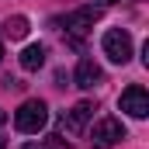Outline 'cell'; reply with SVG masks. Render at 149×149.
<instances>
[{"label":"cell","mask_w":149,"mask_h":149,"mask_svg":"<svg viewBox=\"0 0 149 149\" xmlns=\"http://www.w3.org/2000/svg\"><path fill=\"white\" fill-rule=\"evenodd\" d=\"M94 118V104L90 101H80L76 108H70V111L63 114V128L66 132H83V125Z\"/></svg>","instance_id":"cell-7"},{"label":"cell","mask_w":149,"mask_h":149,"mask_svg":"<svg viewBox=\"0 0 149 149\" xmlns=\"http://www.w3.org/2000/svg\"><path fill=\"white\" fill-rule=\"evenodd\" d=\"M104 3H114V0H104Z\"/></svg>","instance_id":"cell-13"},{"label":"cell","mask_w":149,"mask_h":149,"mask_svg":"<svg viewBox=\"0 0 149 149\" xmlns=\"http://www.w3.org/2000/svg\"><path fill=\"white\" fill-rule=\"evenodd\" d=\"M101 45H104V56L111 63H118V66H125L132 59V35L125 28H108L104 38H101Z\"/></svg>","instance_id":"cell-2"},{"label":"cell","mask_w":149,"mask_h":149,"mask_svg":"<svg viewBox=\"0 0 149 149\" xmlns=\"http://www.w3.org/2000/svg\"><path fill=\"white\" fill-rule=\"evenodd\" d=\"M118 108L128 114V118H146L149 114V94H146V87H139V83L125 87L121 97H118Z\"/></svg>","instance_id":"cell-5"},{"label":"cell","mask_w":149,"mask_h":149,"mask_svg":"<svg viewBox=\"0 0 149 149\" xmlns=\"http://www.w3.org/2000/svg\"><path fill=\"white\" fill-rule=\"evenodd\" d=\"M104 80V70L90 59V56H83L80 63H76V73H73V83L80 87V90H94L97 83Z\"/></svg>","instance_id":"cell-6"},{"label":"cell","mask_w":149,"mask_h":149,"mask_svg":"<svg viewBox=\"0 0 149 149\" xmlns=\"http://www.w3.org/2000/svg\"><path fill=\"white\" fill-rule=\"evenodd\" d=\"M0 149H7V139H3V135H0Z\"/></svg>","instance_id":"cell-10"},{"label":"cell","mask_w":149,"mask_h":149,"mask_svg":"<svg viewBox=\"0 0 149 149\" xmlns=\"http://www.w3.org/2000/svg\"><path fill=\"white\" fill-rule=\"evenodd\" d=\"M7 35H10V38H24V35H28V17L14 14V17L7 21Z\"/></svg>","instance_id":"cell-9"},{"label":"cell","mask_w":149,"mask_h":149,"mask_svg":"<svg viewBox=\"0 0 149 149\" xmlns=\"http://www.w3.org/2000/svg\"><path fill=\"white\" fill-rule=\"evenodd\" d=\"M45 121H49V108H45V101H24L17 111H14V128L17 132H24V135H38L42 128H45Z\"/></svg>","instance_id":"cell-1"},{"label":"cell","mask_w":149,"mask_h":149,"mask_svg":"<svg viewBox=\"0 0 149 149\" xmlns=\"http://www.w3.org/2000/svg\"><path fill=\"white\" fill-rule=\"evenodd\" d=\"M97 17H101V7H80V10H73V14H66V17H63V28H66L70 42L80 45V38L94 28Z\"/></svg>","instance_id":"cell-3"},{"label":"cell","mask_w":149,"mask_h":149,"mask_svg":"<svg viewBox=\"0 0 149 149\" xmlns=\"http://www.w3.org/2000/svg\"><path fill=\"white\" fill-rule=\"evenodd\" d=\"M0 63H3V42H0Z\"/></svg>","instance_id":"cell-11"},{"label":"cell","mask_w":149,"mask_h":149,"mask_svg":"<svg viewBox=\"0 0 149 149\" xmlns=\"http://www.w3.org/2000/svg\"><path fill=\"white\" fill-rule=\"evenodd\" d=\"M45 56H49V52H45V45H28V49L21 52V66H24L28 73H35V70L45 66Z\"/></svg>","instance_id":"cell-8"},{"label":"cell","mask_w":149,"mask_h":149,"mask_svg":"<svg viewBox=\"0 0 149 149\" xmlns=\"http://www.w3.org/2000/svg\"><path fill=\"white\" fill-rule=\"evenodd\" d=\"M3 121H7V114H3V111H0V125H3Z\"/></svg>","instance_id":"cell-12"},{"label":"cell","mask_w":149,"mask_h":149,"mask_svg":"<svg viewBox=\"0 0 149 149\" xmlns=\"http://www.w3.org/2000/svg\"><path fill=\"white\" fill-rule=\"evenodd\" d=\"M121 139H125V125H121L118 118H111V114L101 118V121L90 128V146L94 149H111L114 142H121Z\"/></svg>","instance_id":"cell-4"}]
</instances>
